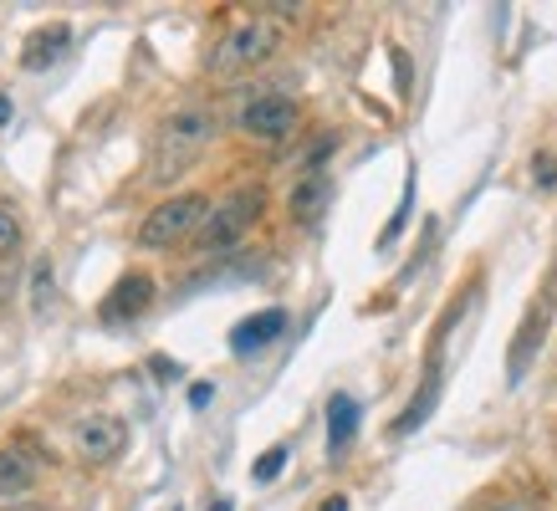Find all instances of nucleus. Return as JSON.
Wrapping results in <instances>:
<instances>
[{"label": "nucleus", "mask_w": 557, "mask_h": 511, "mask_svg": "<svg viewBox=\"0 0 557 511\" xmlns=\"http://www.w3.org/2000/svg\"><path fill=\"white\" fill-rule=\"evenodd\" d=\"M210 138H215V119H210L205 108H180V113H170V119L159 123V134H153L149 179L153 185H174V179L210 149Z\"/></svg>", "instance_id": "f257e3e1"}, {"label": "nucleus", "mask_w": 557, "mask_h": 511, "mask_svg": "<svg viewBox=\"0 0 557 511\" xmlns=\"http://www.w3.org/2000/svg\"><path fill=\"white\" fill-rule=\"evenodd\" d=\"M210 210L215 204L205 200V195H174V200L153 204L144 225H138V240L144 246H180L185 236H200L205 221H210Z\"/></svg>", "instance_id": "f03ea898"}, {"label": "nucleus", "mask_w": 557, "mask_h": 511, "mask_svg": "<svg viewBox=\"0 0 557 511\" xmlns=\"http://www.w3.org/2000/svg\"><path fill=\"white\" fill-rule=\"evenodd\" d=\"M261 210H267V195L261 189H236V195H225V200L210 210V221L200 230V251H231L256 221H261Z\"/></svg>", "instance_id": "7ed1b4c3"}, {"label": "nucleus", "mask_w": 557, "mask_h": 511, "mask_svg": "<svg viewBox=\"0 0 557 511\" xmlns=\"http://www.w3.org/2000/svg\"><path fill=\"white\" fill-rule=\"evenodd\" d=\"M271 51H276V26H271V21H246V26H236V32L215 47L210 72H215V77H231V72L261 67Z\"/></svg>", "instance_id": "20e7f679"}, {"label": "nucleus", "mask_w": 557, "mask_h": 511, "mask_svg": "<svg viewBox=\"0 0 557 511\" xmlns=\"http://www.w3.org/2000/svg\"><path fill=\"white\" fill-rule=\"evenodd\" d=\"M553 312H557V291H553V282H547V287L537 291V302L527 307L522 327H517V342H511V353H507V384H522L527 378L542 338H547V327H553Z\"/></svg>", "instance_id": "39448f33"}, {"label": "nucleus", "mask_w": 557, "mask_h": 511, "mask_svg": "<svg viewBox=\"0 0 557 511\" xmlns=\"http://www.w3.org/2000/svg\"><path fill=\"white\" fill-rule=\"evenodd\" d=\"M240 128L251 138H267V144H282V138L297 134V102L282 98V92H261L240 108Z\"/></svg>", "instance_id": "423d86ee"}, {"label": "nucleus", "mask_w": 557, "mask_h": 511, "mask_svg": "<svg viewBox=\"0 0 557 511\" xmlns=\"http://www.w3.org/2000/svg\"><path fill=\"white\" fill-rule=\"evenodd\" d=\"M153 302V276L144 272H128L119 287L108 291V302H102V323L108 327H123V323H138Z\"/></svg>", "instance_id": "0eeeda50"}, {"label": "nucleus", "mask_w": 557, "mask_h": 511, "mask_svg": "<svg viewBox=\"0 0 557 511\" xmlns=\"http://www.w3.org/2000/svg\"><path fill=\"white\" fill-rule=\"evenodd\" d=\"M123 445H128V429H123V420H113V414H87V420H77V450H83L87 460L108 465V460L123 456Z\"/></svg>", "instance_id": "6e6552de"}, {"label": "nucleus", "mask_w": 557, "mask_h": 511, "mask_svg": "<svg viewBox=\"0 0 557 511\" xmlns=\"http://www.w3.org/2000/svg\"><path fill=\"white\" fill-rule=\"evenodd\" d=\"M287 333V312L282 307H267V312H251V317H240L236 327H231V353H261L267 342H276Z\"/></svg>", "instance_id": "1a4fd4ad"}, {"label": "nucleus", "mask_w": 557, "mask_h": 511, "mask_svg": "<svg viewBox=\"0 0 557 511\" xmlns=\"http://www.w3.org/2000/svg\"><path fill=\"white\" fill-rule=\"evenodd\" d=\"M327 200H333V179L322 170H307L302 185L292 189V221L297 225H318L327 215Z\"/></svg>", "instance_id": "9d476101"}, {"label": "nucleus", "mask_w": 557, "mask_h": 511, "mask_svg": "<svg viewBox=\"0 0 557 511\" xmlns=\"http://www.w3.org/2000/svg\"><path fill=\"white\" fill-rule=\"evenodd\" d=\"M36 471H41V460L26 445H5L0 450V496H26L36 486Z\"/></svg>", "instance_id": "9b49d317"}, {"label": "nucleus", "mask_w": 557, "mask_h": 511, "mask_svg": "<svg viewBox=\"0 0 557 511\" xmlns=\"http://www.w3.org/2000/svg\"><path fill=\"white\" fill-rule=\"evenodd\" d=\"M358 435V399L354 394H333L327 399V456H343Z\"/></svg>", "instance_id": "f8f14e48"}, {"label": "nucleus", "mask_w": 557, "mask_h": 511, "mask_svg": "<svg viewBox=\"0 0 557 511\" xmlns=\"http://www.w3.org/2000/svg\"><path fill=\"white\" fill-rule=\"evenodd\" d=\"M440 404V358L430 363V374H424V384H420V394L405 404V414L394 420V435H414V429L430 420V409Z\"/></svg>", "instance_id": "ddd939ff"}, {"label": "nucleus", "mask_w": 557, "mask_h": 511, "mask_svg": "<svg viewBox=\"0 0 557 511\" xmlns=\"http://www.w3.org/2000/svg\"><path fill=\"white\" fill-rule=\"evenodd\" d=\"M67 41H72V32L57 21V26H47V32H36L32 41H26V51H21V67L26 72H41V67H51L62 51H67Z\"/></svg>", "instance_id": "4468645a"}, {"label": "nucleus", "mask_w": 557, "mask_h": 511, "mask_svg": "<svg viewBox=\"0 0 557 511\" xmlns=\"http://www.w3.org/2000/svg\"><path fill=\"white\" fill-rule=\"evenodd\" d=\"M409 210H414V170H409V179H405V200H399V210H394V221L384 225L379 246H394V240H399V230L409 225Z\"/></svg>", "instance_id": "2eb2a0df"}, {"label": "nucleus", "mask_w": 557, "mask_h": 511, "mask_svg": "<svg viewBox=\"0 0 557 511\" xmlns=\"http://www.w3.org/2000/svg\"><path fill=\"white\" fill-rule=\"evenodd\" d=\"M287 456H292L287 445H271L267 456L256 460V471H251V481H256V486H271V481L282 476V465H287Z\"/></svg>", "instance_id": "dca6fc26"}, {"label": "nucleus", "mask_w": 557, "mask_h": 511, "mask_svg": "<svg viewBox=\"0 0 557 511\" xmlns=\"http://www.w3.org/2000/svg\"><path fill=\"white\" fill-rule=\"evenodd\" d=\"M16 240H21V215L11 204H0V256L16 251Z\"/></svg>", "instance_id": "f3484780"}, {"label": "nucleus", "mask_w": 557, "mask_h": 511, "mask_svg": "<svg viewBox=\"0 0 557 511\" xmlns=\"http://www.w3.org/2000/svg\"><path fill=\"white\" fill-rule=\"evenodd\" d=\"M532 174H537L542 189H553L557 185V159H553V153H537V159H532Z\"/></svg>", "instance_id": "a211bd4d"}, {"label": "nucleus", "mask_w": 557, "mask_h": 511, "mask_svg": "<svg viewBox=\"0 0 557 511\" xmlns=\"http://www.w3.org/2000/svg\"><path fill=\"white\" fill-rule=\"evenodd\" d=\"M210 399H215V384H195V389H189V409H205Z\"/></svg>", "instance_id": "6ab92c4d"}, {"label": "nucleus", "mask_w": 557, "mask_h": 511, "mask_svg": "<svg viewBox=\"0 0 557 511\" xmlns=\"http://www.w3.org/2000/svg\"><path fill=\"white\" fill-rule=\"evenodd\" d=\"M149 369H153V374H164V384H170V378H180V363H174V358H149Z\"/></svg>", "instance_id": "aec40b11"}, {"label": "nucleus", "mask_w": 557, "mask_h": 511, "mask_svg": "<svg viewBox=\"0 0 557 511\" xmlns=\"http://www.w3.org/2000/svg\"><path fill=\"white\" fill-rule=\"evenodd\" d=\"M486 511H537V507H532V501H491Z\"/></svg>", "instance_id": "412c9836"}, {"label": "nucleus", "mask_w": 557, "mask_h": 511, "mask_svg": "<svg viewBox=\"0 0 557 511\" xmlns=\"http://www.w3.org/2000/svg\"><path fill=\"white\" fill-rule=\"evenodd\" d=\"M322 511H348V496H327V501H322Z\"/></svg>", "instance_id": "4be33fe9"}, {"label": "nucleus", "mask_w": 557, "mask_h": 511, "mask_svg": "<svg viewBox=\"0 0 557 511\" xmlns=\"http://www.w3.org/2000/svg\"><path fill=\"white\" fill-rule=\"evenodd\" d=\"M11 113H16V108H11V98H5V92H0V128H5V123H11Z\"/></svg>", "instance_id": "5701e85b"}, {"label": "nucleus", "mask_w": 557, "mask_h": 511, "mask_svg": "<svg viewBox=\"0 0 557 511\" xmlns=\"http://www.w3.org/2000/svg\"><path fill=\"white\" fill-rule=\"evenodd\" d=\"M210 511H236V507H231V496H215V501H210Z\"/></svg>", "instance_id": "b1692460"}]
</instances>
